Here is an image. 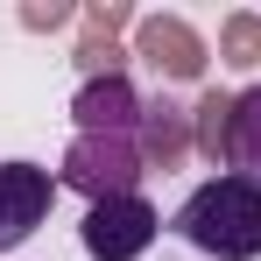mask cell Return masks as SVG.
Returning <instances> with one entry per match:
<instances>
[{"label": "cell", "instance_id": "cell-3", "mask_svg": "<svg viewBox=\"0 0 261 261\" xmlns=\"http://www.w3.org/2000/svg\"><path fill=\"white\" fill-rule=\"evenodd\" d=\"M155 205L141 198V191H127V198H99L85 212V254L92 261H141L148 247H155Z\"/></svg>", "mask_w": 261, "mask_h": 261}, {"label": "cell", "instance_id": "cell-11", "mask_svg": "<svg viewBox=\"0 0 261 261\" xmlns=\"http://www.w3.org/2000/svg\"><path fill=\"white\" fill-rule=\"evenodd\" d=\"M120 64H127V49L113 43V36H85V43H78V71H85V78H127Z\"/></svg>", "mask_w": 261, "mask_h": 261}, {"label": "cell", "instance_id": "cell-7", "mask_svg": "<svg viewBox=\"0 0 261 261\" xmlns=\"http://www.w3.org/2000/svg\"><path fill=\"white\" fill-rule=\"evenodd\" d=\"M184 155H191V113H184V106H170V99H155V106L141 113V163L170 176Z\"/></svg>", "mask_w": 261, "mask_h": 261}, {"label": "cell", "instance_id": "cell-2", "mask_svg": "<svg viewBox=\"0 0 261 261\" xmlns=\"http://www.w3.org/2000/svg\"><path fill=\"white\" fill-rule=\"evenodd\" d=\"M141 176H148V163H141V141H127V134H78L71 155H64V184L85 191L92 205L99 198H127Z\"/></svg>", "mask_w": 261, "mask_h": 261}, {"label": "cell", "instance_id": "cell-8", "mask_svg": "<svg viewBox=\"0 0 261 261\" xmlns=\"http://www.w3.org/2000/svg\"><path fill=\"white\" fill-rule=\"evenodd\" d=\"M191 148L212 163V170H233V92H205L191 106Z\"/></svg>", "mask_w": 261, "mask_h": 261}, {"label": "cell", "instance_id": "cell-12", "mask_svg": "<svg viewBox=\"0 0 261 261\" xmlns=\"http://www.w3.org/2000/svg\"><path fill=\"white\" fill-rule=\"evenodd\" d=\"M85 21H92V36H113V29H127L134 14L120 7V0H92V7H85Z\"/></svg>", "mask_w": 261, "mask_h": 261}, {"label": "cell", "instance_id": "cell-5", "mask_svg": "<svg viewBox=\"0 0 261 261\" xmlns=\"http://www.w3.org/2000/svg\"><path fill=\"white\" fill-rule=\"evenodd\" d=\"M49 198H57L49 170H36V163H0V254L21 247L49 219Z\"/></svg>", "mask_w": 261, "mask_h": 261}, {"label": "cell", "instance_id": "cell-10", "mask_svg": "<svg viewBox=\"0 0 261 261\" xmlns=\"http://www.w3.org/2000/svg\"><path fill=\"white\" fill-rule=\"evenodd\" d=\"M219 64H233V71H254L261 64V14H226V29H219Z\"/></svg>", "mask_w": 261, "mask_h": 261}, {"label": "cell", "instance_id": "cell-13", "mask_svg": "<svg viewBox=\"0 0 261 261\" xmlns=\"http://www.w3.org/2000/svg\"><path fill=\"white\" fill-rule=\"evenodd\" d=\"M64 21H71L64 0H29V7H21V29H64Z\"/></svg>", "mask_w": 261, "mask_h": 261}, {"label": "cell", "instance_id": "cell-1", "mask_svg": "<svg viewBox=\"0 0 261 261\" xmlns=\"http://www.w3.org/2000/svg\"><path fill=\"white\" fill-rule=\"evenodd\" d=\"M176 233L212 261H254L261 254V184L240 170L198 184L176 212Z\"/></svg>", "mask_w": 261, "mask_h": 261}, {"label": "cell", "instance_id": "cell-4", "mask_svg": "<svg viewBox=\"0 0 261 261\" xmlns=\"http://www.w3.org/2000/svg\"><path fill=\"white\" fill-rule=\"evenodd\" d=\"M134 57L141 64H155L163 78H205V36L184 21V14H148V21H134Z\"/></svg>", "mask_w": 261, "mask_h": 261}, {"label": "cell", "instance_id": "cell-6", "mask_svg": "<svg viewBox=\"0 0 261 261\" xmlns=\"http://www.w3.org/2000/svg\"><path fill=\"white\" fill-rule=\"evenodd\" d=\"M78 134H141V92L127 85V78H85V92H78Z\"/></svg>", "mask_w": 261, "mask_h": 261}, {"label": "cell", "instance_id": "cell-9", "mask_svg": "<svg viewBox=\"0 0 261 261\" xmlns=\"http://www.w3.org/2000/svg\"><path fill=\"white\" fill-rule=\"evenodd\" d=\"M233 170L261 184V85L233 92Z\"/></svg>", "mask_w": 261, "mask_h": 261}]
</instances>
